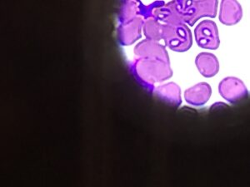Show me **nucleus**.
Masks as SVG:
<instances>
[{
	"instance_id": "nucleus-1",
	"label": "nucleus",
	"mask_w": 250,
	"mask_h": 187,
	"mask_svg": "<svg viewBox=\"0 0 250 187\" xmlns=\"http://www.w3.org/2000/svg\"><path fill=\"white\" fill-rule=\"evenodd\" d=\"M177 8L182 23L193 26L203 17L215 18L218 10L217 1H176Z\"/></svg>"
},
{
	"instance_id": "nucleus-2",
	"label": "nucleus",
	"mask_w": 250,
	"mask_h": 187,
	"mask_svg": "<svg viewBox=\"0 0 250 187\" xmlns=\"http://www.w3.org/2000/svg\"><path fill=\"white\" fill-rule=\"evenodd\" d=\"M134 69L140 79L148 85L162 82L172 76V70L168 62L161 60L143 58L134 63Z\"/></svg>"
},
{
	"instance_id": "nucleus-3",
	"label": "nucleus",
	"mask_w": 250,
	"mask_h": 187,
	"mask_svg": "<svg viewBox=\"0 0 250 187\" xmlns=\"http://www.w3.org/2000/svg\"><path fill=\"white\" fill-rule=\"evenodd\" d=\"M163 38L174 51L185 52L192 46L190 29L185 24H167L163 26Z\"/></svg>"
},
{
	"instance_id": "nucleus-4",
	"label": "nucleus",
	"mask_w": 250,
	"mask_h": 187,
	"mask_svg": "<svg viewBox=\"0 0 250 187\" xmlns=\"http://www.w3.org/2000/svg\"><path fill=\"white\" fill-rule=\"evenodd\" d=\"M197 44L205 49L216 50L220 44L219 29L212 20H204L194 29Z\"/></svg>"
},
{
	"instance_id": "nucleus-5",
	"label": "nucleus",
	"mask_w": 250,
	"mask_h": 187,
	"mask_svg": "<svg viewBox=\"0 0 250 187\" xmlns=\"http://www.w3.org/2000/svg\"><path fill=\"white\" fill-rule=\"evenodd\" d=\"M220 95L228 102L238 103L248 96L247 88L238 77H228L222 80L219 85Z\"/></svg>"
},
{
	"instance_id": "nucleus-6",
	"label": "nucleus",
	"mask_w": 250,
	"mask_h": 187,
	"mask_svg": "<svg viewBox=\"0 0 250 187\" xmlns=\"http://www.w3.org/2000/svg\"><path fill=\"white\" fill-rule=\"evenodd\" d=\"M243 16V10L239 2L224 0L220 3L219 20L225 25H234L239 23Z\"/></svg>"
},
{
	"instance_id": "nucleus-7",
	"label": "nucleus",
	"mask_w": 250,
	"mask_h": 187,
	"mask_svg": "<svg viewBox=\"0 0 250 187\" xmlns=\"http://www.w3.org/2000/svg\"><path fill=\"white\" fill-rule=\"evenodd\" d=\"M135 54L140 57L144 58H150V59L161 60L165 62L168 61V54L165 48L159 43L152 41H143L142 43H139L135 48Z\"/></svg>"
},
{
	"instance_id": "nucleus-8",
	"label": "nucleus",
	"mask_w": 250,
	"mask_h": 187,
	"mask_svg": "<svg viewBox=\"0 0 250 187\" xmlns=\"http://www.w3.org/2000/svg\"><path fill=\"white\" fill-rule=\"evenodd\" d=\"M143 20L140 18H134L125 22L119 29L120 42L124 45H129L141 36Z\"/></svg>"
},
{
	"instance_id": "nucleus-9",
	"label": "nucleus",
	"mask_w": 250,
	"mask_h": 187,
	"mask_svg": "<svg viewBox=\"0 0 250 187\" xmlns=\"http://www.w3.org/2000/svg\"><path fill=\"white\" fill-rule=\"evenodd\" d=\"M212 89L207 82H200L192 88L186 90L185 94V100L191 105H205V103L210 98Z\"/></svg>"
},
{
	"instance_id": "nucleus-10",
	"label": "nucleus",
	"mask_w": 250,
	"mask_h": 187,
	"mask_svg": "<svg viewBox=\"0 0 250 187\" xmlns=\"http://www.w3.org/2000/svg\"><path fill=\"white\" fill-rule=\"evenodd\" d=\"M199 73L205 77L215 76L219 70V60L215 55L210 53H201L195 60Z\"/></svg>"
},
{
	"instance_id": "nucleus-11",
	"label": "nucleus",
	"mask_w": 250,
	"mask_h": 187,
	"mask_svg": "<svg viewBox=\"0 0 250 187\" xmlns=\"http://www.w3.org/2000/svg\"><path fill=\"white\" fill-rule=\"evenodd\" d=\"M157 94L163 99L170 102L171 104L179 106L181 104L180 89L175 83H168L166 85L159 87L157 89Z\"/></svg>"
},
{
	"instance_id": "nucleus-12",
	"label": "nucleus",
	"mask_w": 250,
	"mask_h": 187,
	"mask_svg": "<svg viewBox=\"0 0 250 187\" xmlns=\"http://www.w3.org/2000/svg\"><path fill=\"white\" fill-rule=\"evenodd\" d=\"M145 34L148 39L158 41L163 38V25L155 19H149L145 23Z\"/></svg>"
}]
</instances>
